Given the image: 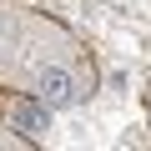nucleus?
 <instances>
[{"label":"nucleus","mask_w":151,"mask_h":151,"mask_svg":"<svg viewBox=\"0 0 151 151\" xmlns=\"http://www.w3.org/2000/svg\"><path fill=\"white\" fill-rule=\"evenodd\" d=\"M35 96H40L50 111L70 106V101H76V76H70L65 65H40V76H35Z\"/></svg>","instance_id":"f257e3e1"},{"label":"nucleus","mask_w":151,"mask_h":151,"mask_svg":"<svg viewBox=\"0 0 151 151\" xmlns=\"http://www.w3.org/2000/svg\"><path fill=\"white\" fill-rule=\"evenodd\" d=\"M10 121H15V131H25V136H45L50 131V106L35 96V101H20L15 111H10Z\"/></svg>","instance_id":"f03ea898"}]
</instances>
